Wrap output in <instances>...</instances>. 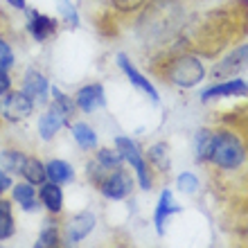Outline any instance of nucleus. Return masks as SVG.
<instances>
[{
  "instance_id": "1",
  "label": "nucleus",
  "mask_w": 248,
  "mask_h": 248,
  "mask_svg": "<svg viewBox=\"0 0 248 248\" xmlns=\"http://www.w3.org/2000/svg\"><path fill=\"white\" fill-rule=\"evenodd\" d=\"M248 34V0H228L189 23L183 43L201 57L217 54Z\"/></svg>"
},
{
  "instance_id": "2",
  "label": "nucleus",
  "mask_w": 248,
  "mask_h": 248,
  "mask_svg": "<svg viewBox=\"0 0 248 248\" xmlns=\"http://www.w3.org/2000/svg\"><path fill=\"white\" fill-rule=\"evenodd\" d=\"M185 23V5L181 0H154L140 23L144 39H170Z\"/></svg>"
},
{
  "instance_id": "3",
  "label": "nucleus",
  "mask_w": 248,
  "mask_h": 248,
  "mask_svg": "<svg viewBox=\"0 0 248 248\" xmlns=\"http://www.w3.org/2000/svg\"><path fill=\"white\" fill-rule=\"evenodd\" d=\"M151 72L178 88H192V86L201 84L203 75V63L196 59L194 54H181V52H167L160 59L151 63Z\"/></svg>"
},
{
  "instance_id": "4",
  "label": "nucleus",
  "mask_w": 248,
  "mask_h": 248,
  "mask_svg": "<svg viewBox=\"0 0 248 248\" xmlns=\"http://www.w3.org/2000/svg\"><path fill=\"white\" fill-rule=\"evenodd\" d=\"M244 160H246V144L235 131H212L208 163H212L219 170L232 171L237 167H242Z\"/></svg>"
},
{
  "instance_id": "5",
  "label": "nucleus",
  "mask_w": 248,
  "mask_h": 248,
  "mask_svg": "<svg viewBox=\"0 0 248 248\" xmlns=\"http://www.w3.org/2000/svg\"><path fill=\"white\" fill-rule=\"evenodd\" d=\"M115 147L122 151L124 160H126V163H129L131 167L136 170L138 181H140V187H142V189H151V185H154V178H151L149 170H147V163H144L142 151L138 149V144L133 142L131 138L120 136V138H115Z\"/></svg>"
},
{
  "instance_id": "6",
  "label": "nucleus",
  "mask_w": 248,
  "mask_h": 248,
  "mask_svg": "<svg viewBox=\"0 0 248 248\" xmlns=\"http://www.w3.org/2000/svg\"><path fill=\"white\" fill-rule=\"evenodd\" d=\"M34 111V99L23 91L5 93V99L0 102V118L7 122H20L27 120Z\"/></svg>"
},
{
  "instance_id": "7",
  "label": "nucleus",
  "mask_w": 248,
  "mask_h": 248,
  "mask_svg": "<svg viewBox=\"0 0 248 248\" xmlns=\"http://www.w3.org/2000/svg\"><path fill=\"white\" fill-rule=\"evenodd\" d=\"M97 189L106 199H111V201H122V199H126V196L131 194V189H133V178L120 167V170H113L111 174L102 181V185H99Z\"/></svg>"
},
{
  "instance_id": "8",
  "label": "nucleus",
  "mask_w": 248,
  "mask_h": 248,
  "mask_svg": "<svg viewBox=\"0 0 248 248\" xmlns=\"http://www.w3.org/2000/svg\"><path fill=\"white\" fill-rule=\"evenodd\" d=\"M246 65H248V43H244V46H237L228 57H223V59L212 68V77L230 79V77H235V75H239Z\"/></svg>"
},
{
  "instance_id": "9",
  "label": "nucleus",
  "mask_w": 248,
  "mask_h": 248,
  "mask_svg": "<svg viewBox=\"0 0 248 248\" xmlns=\"http://www.w3.org/2000/svg\"><path fill=\"white\" fill-rule=\"evenodd\" d=\"M95 223H97V219H95V215L93 212H79V215H75L70 219V221L65 223V244H79L81 239H86V237L91 235V230L95 228Z\"/></svg>"
},
{
  "instance_id": "10",
  "label": "nucleus",
  "mask_w": 248,
  "mask_h": 248,
  "mask_svg": "<svg viewBox=\"0 0 248 248\" xmlns=\"http://www.w3.org/2000/svg\"><path fill=\"white\" fill-rule=\"evenodd\" d=\"M248 95V81L242 79H226L221 84L210 86L201 93V99L208 102V99H219V97H246Z\"/></svg>"
},
{
  "instance_id": "11",
  "label": "nucleus",
  "mask_w": 248,
  "mask_h": 248,
  "mask_svg": "<svg viewBox=\"0 0 248 248\" xmlns=\"http://www.w3.org/2000/svg\"><path fill=\"white\" fill-rule=\"evenodd\" d=\"M118 65L120 68H122V72L124 75H126V77H129V81L133 86H136V88H140V91L142 93H147V95H149V99L151 102H154V104H158V91L156 88H154V84H151L149 79L144 77V75H140V72L136 70V65L131 63L129 61V57H126V54H118Z\"/></svg>"
},
{
  "instance_id": "12",
  "label": "nucleus",
  "mask_w": 248,
  "mask_h": 248,
  "mask_svg": "<svg viewBox=\"0 0 248 248\" xmlns=\"http://www.w3.org/2000/svg\"><path fill=\"white\" fill-rule=\"evenodd\" d=\"M75 102L77 106L81 108L84 113H93L102 108L106 104V97H104V88L99 84H88L84 88H79L77 95H75Z\"/></svg>"
},
{
  "instance_id": "13",
  "label": "nucleus",
  "mask_w": 248,
  "mask_h": 248,
  "mask_svg": "<svg viewBox=\"0 0 248 248\" xmlns=\"http://www.w3.org/2000/svg\"><path fill=\"white\" fill-rule=\"evenodd\" d=\"M27 30H30V34L34 36V41L41 43V41H47L50 36H54V32H57V20L46 16V14L34 12L30 23H27Z\"/></svg>"
},
{
  "instance_id": "14",
  "label": "nucleus",
  "mask_w": 248,
  "mask_h": 248,
  "mask_svg": "<svg viewBox=\"0 0 248 248\" xmlns=\"http://www.w3.org/2000/svg\"><path fill=\"white\" fill-rule=\"evenodd\" d=\"M23 93L25 95H30L32 99L36 97H46L47 93V79L43 72L34 70V68H30V70L25 72V77H23Z\"/></svg>"
},
{
  "instance_id": "15",
  "label": "nucleus",
  "mask_w": 248,
  "mask_h": 248,
  "mask_svg": "<svg viewBox=\"0 0 248 248\" xmlns=\"http://www.w3.org/2000/svg\"><path fill=\"white\" fill-rule=\"evenodd\" d=\"M41 201H43V205H46L52 215H59L61 210H63V192H61L59 183H43L41 185Z\"/></svg>"
},
{
  "instance_id": "16",
  "label": "nucleus",
  "mask_w": 248,
  "mask_h": 248,
  "mask_svg": "<svg viewBox=\"0 0 248 248\" xmlns=\"http://www.w3.org/2000/svg\"><path fill=\"white\" fill-rule=\"evenodd\" d=\"M174 212H181V205L174 203L170 189H163L160 201H158V208H156V230H158V235H163L165 232V221H167L170 215H174Z\"/></svg>"
},
{
  "instance_id": "17",
  "label": "nucleus",
  "mask_w": 248,
  "mask_h": 248,
  "mask_svg": "<svg viewBox=\"0 0 248 248\" xmlns=\"http://www.w3.org/2000/svg\"><path fill=\"white\" fill-rule=\"evenodd\" d=\"M63 124H65L63 115H61V113L52 106V108H50L46 115H41V120H39V133H41V138H43V140H52V138L57 136V131H59Z\"/></svg>"
},
{
  "instance_id": "18",
  "label": "nucleus",
  "mask_w": 248,
  "mask_h": 248,
  "mask_svg": "<svg viewBox=\"0 0 248 248\" xmlns=\"http://www.w3.org/2000/svg\"><path fill=\"white\" fill-rule=\"evenodd\" d=\"M46 174L52 183H59V185L70 183L72 178H75V170L65 160H50L46 165Z\"/></svg>"
},
{
  "instance_id": "19",
  "label": "nucleus",
  "mask_w": 248,
  "mask_h": 248,
  "mask_svg": "<svg viewBox=\"0 0 248 248\" xmlns=\"http://www.w3.org/2000/svg\"><path fill=\"white\" fill-rule=\"evenodd\" d=\"M20 174L25 176L27 183L32 185H43L46 183V165L41 163L39 158H25V165H23V170H20Z\"/></svg>"
},
{
  "instance_id": "20",
  "label": "nucleus",
  "mask_w": 248,
  "mask_h": 248,
  "mask_svg": "<svg viewBox=\"0 0 248 248\" xmlns=\"http://www.w3.org/2000/svg\"><path fill=\"white\" fill-rule=\"evenodd\" d=\"M223 122L242 131L239 138L244 140V144H246V149H248V104H244L242 108H235L232 113H228V115L223 118Z\"/></svg>"
},
{
  "instance_id": "21",
  "label": "nucleus",
  "mask_w": 248,
  "mask_h": 248,
  "mask_svg": "<svg viewBox=\"0 0 248 248\" xmlns=\"http://www.w3.org/2000/svg\"><path fill=\"white\" fill-rule=\"evenodd\" d=\"M25 154L20 149H14V147H7V149L0 151V163L5 167L7 171H12V174H20L23 170V165H25Z\"/></svg>"
},
{
  "instance_id": "22",
  "label": "nucleus",
  "mask_w": 248,
  "mask_h": 248,
  "mask_svg": "<svg viewBox=\"0 0 248 248\" xmlns=\"http://www.w3.org/2000/svg\"><path fill=\"white\" fill-rule=\"evenodd\" d=\"M52 106L57 108V111L63 115L65 124H72V120H75V113H77V106H75V99H70L68 95H63V93L59 91V88H52Z\"/></svg>"
},
{
  "instance_id": "23",
  "label": "nucleus",
  "mask_w": 248,
  "mask_h": 248,
  "mask_svg": "<svg viewBox=\"0 0 248 248\" xmlns=\"http://www.w3.org/2000/svg\"><path fill=\"white\" fill-rule=\"evenodd\" d=\"M147 158H149L151 167L156 171H170V151H167V144L165 142H158L154 144L149 151H147Z\"/></svg>"
},
{
  "instance_id": "24",
  "label": "nucleus",
  "mask_w": 248,
  "mask_h": 248,
  "mask_svg": "<svg viewBox=\"0 0 248 248\" xmlns=\"http://www.w3.org/2000/svg\"><path fill=\"white\" fill-rule=\"evenodd\" d=\"M59 244H61L59 226H57V221L47 219V221L43 223V230H41V237H39V242H36V246H41V248H52V246H59Z\"/></svg>"
},
{
  "instance_id": "25",
  "label": "nucleus",
  "mask_w": 248,
  "mask_h": 248,
  "mask_svg": "<svg viewBox=\"0 0 248 248\" xmlns=\"http://www.w3.org/2000/svg\"><path fill=\"white\" fill-rule=\"evenodd\" d=\"M72 136H75V140H77V144L81 147V149H91V147L97 144V136H95V131H93L88 124H84V122L72 124Z\"/></svg>"
},
{
  "instance_id": "26",
  "label": "nucleus",
  "mask_w": 248,
  "mask_h": 248,
  "mask_svg": "<svg viewBox=\"0 0 248 248\" xmlns=\"http://www.w3.org/2000/svg\"><path fill=\"white\" fill-rule=\"evenodd\" d=\"M115 14H120V12H115V9H104V12L95 18L97 30L104 34V36H118L120 25H118V20H115Z\"/></svg>"
},
{
  "instance_id": "27",
  "label": "nucleus",
  "mask_w": 248,
  "mask_h": 248,
  "mask_svg": "<svg viewBox=\"0 0 248 248\" xmlns=\"http://www.w3.org/2000/svg\"><path fill=\"white\" fill-rule=\"evenodd\" d=\"M14 215H12V203L0 201V239H9L14 235Z\"/></svg>"
},
{
  "instance_id": "28",
  "label": "nucleus",
  "mask_w": 248,
  "mask_h": 248,
  "mask_svg": "<svg viewBox=\"0 0 248 248\" xmlns=\"http://www.w3.org/2000/svg\"><path fill=\"white\" fill-rule=\"evenodd\" d=\"M14 187V199L23 205L25 210H34L36 208V199H34V187L32 183H18V185H12Z\"/></svg>"
},
{
  "instance_id": "29",
  "label": "nucleus",
  "mask_w": 248,
  "mask_h": 248,
  "mask_svg": "<svg viewBox=\"0 0 248 248\" xmlns=\"http://www.w3.org/2000/svg\"><path fill=\"white\" fill-rule=\"evenodd\" d=\"M99 165H104L106 170H120L124 163V156L120 149H99L97 151V158H95Z\"/></svg>"
},
{
  "instance_id": "30",
  "label": "nucleus",
  "mask_w": 248,
  "mask_h": 248,
  "mask_svg": "<svg viewBox=\"0 0 248 248\" xmlns=\"http://www.w3.org/2000/svg\"><path fill=\"white\" fill-rule=\"evenodd\" d=\"M210 142H212V131L203 129V131H199V133H196V138H194V151H196V160H199V163H208Z\"/></svg>"
},
{
  "instance_id": "31",
  "label": "nucleus",
  "mask_w": 248,
  "mask_h": 248,
  "mask_svg": "<svg viewBox=\"0 0 248 248\" xmlns=\"http://www.w3.org/2000/svg\"><path fill=\"white\" fill-rule=\"evenodd\" d=\"M108 174H111V170H106L104 165H99L97 160H91V163H88V181H91L95 187H99L102 181H104Z\"/></svg>"
},
{
  "instance_id": "32",
  "label": "nucleus",
  "mask_w": 248,
  "mask_h": 248,
  "mask_svg": "<svg viewBox=\"0 0 248 248\" xmlns=\"http://www.w3.org/2000/svg\"><path fill=\"white\" fill-rule=\"evenodd\" d=\"M111 5H113V9L120 14H131V12H138L140 7L147 5V0H111Z\"/></svg>"
},
{
  "instance_id": "33",
  "label": "nucleus",
  "mask_w": 248,
  "mask_h": 248,
  "mask_svg": "<svg viewBox=\"0 0 248 248\" xmlns=\"http://www.w3.org/2000/svg\"><path fill=\"white\" fill-rule=\"evenodd\" d=\"M14 65V50L2 36H0V70H9Z\"/></svg>"
},
{
  "instance_id": "34",
  "label": "nucleus",
  "mask_w": 248,
  "mask_h": 248,
  "mask_svg": "<svg viewBox=\"0 0 248 248\" xmlns=\"http://www.w3.org/2000/svg\"><path fill=\"white\" fill-rule=\"evenodd\" d=\"M178 187L183 189V192H187V194H194L196 189H199V178H196L194 174L185 171V174L178 176Z\"/></svg>"
},
{
  "instance_id": "35",
  "label": "nucleus",
  "mask_w": 248,
  "mask_h": 248,
  "mask_svg": "<svg viewBox=\"0 0 248 248\" xmlns=\"http://www.w3.org/2000/svg\"><path fill=\"white\" fill-rule=\"evenodd\" d=\"M12 91V77L7 75V70H0V95Z\"/></svg>"
},
{
  "instance_id": "36",
  "label": "nucleus",
  "mask_w": 248,
  "mask_h": 248,
  "mask_svg": "<svg viewBox=\"0 0 248 248\" xmlns=\"http://www.w3.org/2000/svg\"><path fill=\"white\" fill-rule=\"evenodd\" d=\"M9 187H12V178H9V176L5 174V171L0 170V196L5 194V192H7Z\"/></svg>"
},
{
  "instance_id": "37",
  "label": "nucleus",
  "mask_w": 248,
  "mask_h": 248,
  "mask_svg": "<svg viewBox=\"0 0 248 248\" xmlns=\"http://www.w3.org/2000/svg\"><path fill=\"white\" fill-rule=\"evenodd\" d=\"M7 2H9V5H12L14 9H20V12H23V9H27L25 0H7Z\"/></svg>"
}]
</instances>
